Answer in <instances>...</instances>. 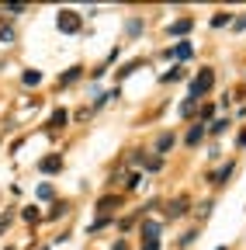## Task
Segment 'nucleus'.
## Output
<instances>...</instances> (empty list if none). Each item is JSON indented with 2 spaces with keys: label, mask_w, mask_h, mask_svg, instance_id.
Masks as SVG:
<instances>
[{
  "label": "nucleus",
  "mask_w": 246,
  "mask_h": 250,
  "mask_svg": "<svg viewBox=\"0 0 246 250\" xmlns=\"http://www.w3.org/2000/svg\"><path fill=\"white\" fill-rule=\"evenodd\" d=\"M118 205H121V202H118V198H111V195L97 202V208H101V212H111V208H118Z\"/></svg>",
  "instance_id": "6ab92c4d"
},
{
  "label": "nucleus",
  "mask_w": 246,
  "mask_h": 250,
  "mask_svg": "<svg viewBox=\"0 0 246 250\" xmlns=\"http://www.w3.org/2000/svg\"><path fill=\"white\" fill-rule=\"evenodd\" d=\"M38 170H42V174H59V170H63V156H59V153L42 156V160H38Z\"/></svg>",
  "instance_id": "7ed1b4c3"
},
{
  "label": "nucleus",
  "mask_w": 246,
  "mask_h": 250,
  "mask_svg": "<svg viewBox=\"0 0 246 250\" xmlns=\"http://www.w3.org/2000/svg\"><path fill=\"white\" fill-rule=\"evenodd\" d=\"M163 212H167V219H180V215H188V198H184V195H180V198H173Z\"/></svg>",
  "instance_id": "20e7f679"
},
{
  "label": "nucleus",
  "mask_w": 246,
  "mask_h": 250,
  "mask_svg": "<svg viewBox=\"0 0 246 250\" xmlns=\"http://www.w3.org/2000/svg\"><path fill=\"white\" fill-rule=\"evenodd\" d=\"M194 240H198V229H188V233H184V236H180V247H191Z\"/></svg>",
  "instance_id": "393cba45"
},
{
  "label": "nucleus",
  "mask_w": 246,
  "mask_h": 250,
  "mask_svg": "<svg viewBox=\"0 0 246 250\" xmlns=\"http://www.w3.org/2000/svg\"><path fill=\"white\" fill-rule=\"evenodd\" d=\"M232 170H236V164H226V167H222L219 174H215V177H211V184H226V181L232 177Z\"/></svg>",
  "instance_id": "ddd939ff"
},
{
  "label": "nucleus",
  "mask_w": 246,
  "mask_h": 250,
  "mask_svg": "<svg viewBox=\"0 0 246 250\" xmlns=\"http://www.w3.org/2000/svg\"><path fill=\"white\" fill-rule=\"evenodd\" d=\"M4 11H7V14H21V11H24V4H7Z\"/></svg>",
  "instance_id": "7c9ffc66"
},
{
  "label": "nucleus",
  "mask_w": 246,
  "mask_h": 250,
  "mask_svg": "<svg viewBox=\"0 0 246 250\" xmlns=\"http://www.w3.org/2000/svg\"><path fill=\"white\" fill-rule=\"evenodd\" d=\"M139 184H142V174H129V181H125V188H129V191H135Z\"/></svg>",
  "instance_id": "bb28decb"
},
{
  "label": "nucleus",
  "mask_w": 246,
  "mask_h": 250,
  "mask_svg": "<svg viewBox=\"0 0 246 250\" xmlns=\"http://www.w3.org/2000/svg\"><path fill=\"white\" fill-rule=\"evenodd\" d=\"M21 83H24V87H35V83H42V73H38V70H24V73H21Z\"/></svg>",
  "instance_id": "9d476101"
},
{
  "label": "nucleus",
  "mask_w": 246,
  "mask_h": 250,
  "mask_svg": "<svg viewBox=\"0 0 246 250\" xmlns=\"http://www.w3.org/2000/svg\"><path fill=\"white\" fill-rule=\"evenodd\" d=\"M11 219H14L11 212H0V236H4V233H7V226H11Z\"/></svg>",
  "instance_id": "a878e982"
},
{
  "label": "nucleus",
  "mask_w": 246,
  "mask_h": 250,
  "mask_svg": "<svg viewBox=\"0 0 246 250\" xmlns=\"http://www.w3.org/2000/svg\"><path fill=\"white\" fill-rule=\"evenodd\" d=\"M139 66H142V62H139V59H132V62H129V66H121V70H118V77H129V73H135Z\"/></svg>",
  "instance_id": "b1692460"
},
{
  "label": "nucleus",
  "mask_w": 246,
  "mask_h": 250,
  "mask_svg": "<svg viewBox=\"0 0 246 250\" xmlns=\"http://www.w3.org/2000/svg\"><path fill=\"white\" fill-rule=\"evenodd\" d=\"M111 250H129V243H125V240H118V243H114Z\"/></svg>",
  "instance_id": "473e14b6"
},
{
  "label": "nucleus",
  "mask_w": 246,
  "mask_h": 250,
  "mask_svg": "<svg viewBox=\"0 0 246 250\" xmlns=\"http://www.w3.org/2000/svg\"><path fill=\"white\" fill-rule=\"evenodd\" d=\"M139 250H160V240H146V243H142Z\"/></svg>",
  "instance_id": "c756f323"
},
{
  "label": "nucleus",
  "mask_w": 246,
  "mask_h": 250,
  "mask_svg": "<svg viewBox=\"0 0 246 250\" xmlns=\"http://www.w3.org/2000/svg\"><path fill=\"white\" fill-rule=\"evenodd\" d=\"M236 143H239V146L246 149V132H239V139H236Z\"/></svg>",
  "instance_id": "72a5a7b5"
},
{
  "label": "nucleus",
  "mask_w": 246,
  "mask_h": 250,
  "mask_svg": "<svg viewBox=\"0 0 246 250\" xmlns=\"http://www.w3.org/2000/svg\"><path fill=\"white\" fill-rule=\"evenodd\" d=\"M139 31H142V21L132 18V21H129V35H139Z\"/></svg>",
  "instance_id": "cd10ccee"
},
{
  "label": "nucleus",
  "mask_w": 246,
  "mask_h": 250,
  "mask_svg": "<svg viewBox=\"0 0 246 250\" xmlns=\"http://www.w3.org/2000/svg\"><path fill=\"white\" fill-rule=\"evenodd\" d=\"M66 122H70V115H66L63 108H56V111H52V118H49V125H52V129H63Z\"/></svg>",
  "instance_id": "1a4fd4ad"
},
{
  "label": "nucleus",
  "mask_w": 246,
  "mask_h": 250,
  "mask_svg": "<svg viewBox=\"0 0 246 250\" xmlns=\"http://www.w3.org/2000/svg\"><path fill=\"white\" fill-rule=\"evenodd\" d=\"M7 250H14V247H7Z\"/></svg>",
  "instance_id": "f704fd0d"
},
{
  "label": "nucleus",
  "mask_w": 246,
  "mask_h": 250,
  "mask_svg": "<svg viewBox=\"0 0 246 250\" xmlns=\"http://www.w3.org/2000/svg\"><path fill=\"white\" fill-rule=\"evenodd\" d=\"M146 240H160V233H163V226L160 223H152V219H146V223H142V229H139Z\"/></svg>",
  "instance_id": "0eeeda50"
},
{
  "label": "nucleus",
  "mask_w": 246,
  "mask_h": 250,
  "mask_svg": "<svg viewBox=\"0 0 246 250\" xmlns=\"http://www.w3.org/2000/svg\"><path fill=\"white\" fill-rule=\"evenodd\" d=\"M191 28H194V18H177V21L167 28V35H188Z\"/></svg>",
  "instance_id": "39448f33"
},
{
  "label": "nucleus",
  "mask_w": 246,
  "mask_h": 250,
  "mask_svg": "<svg viewBox=\"0 0 246 250\" xmlns=\"http://www.w3.org/2000/svg\"><path fill=\"white\" fill-rule=\"evenodd\" d=\"M56 28L63 31V35H76L80 31V14L76 11H59L56 14Z\"/></svg>",
  "instance_id": "f03ea898"
},
{
  "label": "nucleus",
  "mask_w": 246,
  "mask_h": 250,
  "mask_svg": "<svg viewBox=\"0 0 246 250\" xmlns=\"http://www.w3.org/2000/svg\"><path fill=\"white\" fill-rule=\"evenodd\" d=\"M211 87H215V70H208V66H205V70H198V77L191 80V98L198 101L201 94H208Z\"/></svg>",
  "instance_id": "f257e3e1"
},
{
  "label": "nucleus",
  "mask_w": 246,
  "mask_h": 250,
  "mask_svg": "<svg viewBox=\"0 0 246 250\" xmlns=\"http://www.w3.org/2000/svg\"><path fill=\"white\" fill-rule=\"evenodd\" d=\"M205 139V125H191V132H188V146H198Z\"/></svg>",
  "instance_id": "f8f14e48"
},
{
  "label": "nucleus",
  "mask_w": 246,
  "mask_h": 250,
  "mask_svg": "<svg viewBox=\"0 0 246 250\" xmlns=\"http://www.w3.org/2000/svg\"><path fill=\"white\" fill-rule=\"evenodd\" d=\"M167 56H177V59H191V56H194V45H191V42H177L173 49H167Z\"/></svg>",
  "instance_id": "423d86ee"
},
{
  "label": "nucleus",
  "mask_w": 246,
  "mask_h": 250,
  "mask_svg": "<svg viewBox=\"0 0 246 250\" xmlns=\"http://www.w3.org/2000/svg\"><path fill=\"white\" fill-rule=\"evenodd\" d=\"M226 125H229V118H219V122H211V125H208V132H211V136H219V132H226Z\"/></svg>",
  "instance_id": "412c9836"
},
{
  "label": "nucleus",
  "mask_w": 246,
  "mask_h": 250,
  "mask_svg": "<svg viewBox=\"0 0 246 250\" xmlns=\"http://www.w3.org/2000/svg\"><path fill=\"white\" fill-rule=\"evenodd\" d=\"M194 104H198L194 98H188V101H180V115H184V118H188V115H194Z\"/></svg>",
  "instance_id": "4be33fe9"
},
{
  "label": "nucleus",
  "mask_w": 246,
  "mask_h": 250,
  "mask_svg": "<svg viewBox=\"0 0 246 250\" xmlns=\"http://www.w3.org/2000/svg\"><path fill=\"white\" fill-rule=\"evenodd\" d=\"M160 80H163V83H170V80H184V66H173V70H167Z\"/></svg>",
  "instance_id": "f3484780"
},
{
  "label": "nucleus",
  "mask_w": 246,
  "mask_h": 250,
  "mask_svg": "<svg viewBox=\"0 0 246 250\" xmlns=\"http://www.w3.org/2000/svg\"><path fill=\"white\" fill-rule=\"evenodd\" d=\"M232 28H236V31H243V28H246V14H239V18L232 21Z\"/></svg>",
  "instance_id": "2f4dec72"
},
{
  "label": "nucleus",
  "mask_w": 246,
  "mask_h": 250,
  "mask_svg": "<svg viewBox=\"0 0 246 250\" xmlns=\"http://www.w3.org/2000/svg\"><path fill=\"white\" fill-rule=\"evenodd\" d=\"M173 149V132H160V139H156V156H163V153H170Z\"/></svg>",
  "instance_id": "6e6552de"
},
{
  "label": "nucleus",
  "mask_w": 246,
  "mask_h": 250,
  "mask_svg": "<svg viewBox=\"0 0 246 250\" xmlns=\"http://www.w3.org/2000/svg\"><path fill=\"white\" fill-rule=\"evenodd\" d=\"M142 167H146V170H160V167H163V156H149Z\"/></svg>",
  "instance_id": "5701e85b"
},
{
  "label": "nucleus",
  "mask_w": 246,
  "mask_h": 250,
  "mask_svg": "<svg viewBox=\"0 0 246 250\" xmlns=\"http://www.w3.org/2000/svg\"><path fill=\"white\" fill-rule=\"evenodd\" d=\"M66 212H70V202H56V205L49 208V215H45V219H63Z\"/></svg>",
  "instance_id": "9b49d317"
},
{
  "label": "nucleus",
  "mask_w": 246,
  "mask_h": 250,
  "mask_svg": "<svg viewBox=\"0 0 246 250\" xmlns=\"http://www.w3.org/2000/svg\"><path fill=\"white\" fill-rule=\"evenodd\" d=\"M38 198H52V184H42L38 188Z\"/></svg>",
  "instance_id": "c85d7f7f"
},
{
  "label": "nucleus",
  "mask_w": 246,
  "mask_h": 250,
  "mask_svg": "<svg viewBox=\"0 0 246 250\" xmlns=\"http://www.w3.org/2000/svg\"><path fill=\"white\" fill-rule=\"evenodd\" d=\"M232 21V14H226V11H219V14H215L211 18V28H222V24H229Z\"/></svg>",
  "instance_id": "aec40b11"
},
{
  "label": "nucleus",
  "mask_w": 246,
  "mask_h": 250,
  "mask_svg": "<svg viewBox=\"0 0 246 250\" xmlns=\"http://www.w3.org/2000/svg\"><path fill=\"white\" fill-rule=\"evenodd\" d=\"M0 42H4V45L14 42V28H11V24H0Z\"/></svg>",
  "instance_id": "a211bd4d"
},
{
  "label": "nucleus",
  "mask_w": 246,
  "mask_h": 250,
  "mask_svg": "<svg viewBox=\"0 0 246 250\" xmlns=\"http://www.w3.org/2000/svg\"><path fill=\"white\" fill-rule=\"evenodd\" d=\"M21 219H24V223H38V219H42L38 205H28V208H21Z\"/></svg>",
  "instance_id": "4468645a"
},
{
  "label": "nucleus",
  "mask_w": 246,
  "mask_h": 250,
  "mask_svg": "<svg viewBox=\"0 0 246 250\" xmlns=\"http://www.w3.org/2000/svg\"><path fill=\"white\" fill-rule=\"evenodd\" d=\"M118 94H121V90H118V87H111V90H104V94H101V98H97V101H94V108H104V104H108V101H114V98H118Z\"/></svg>",
  "instance_id": "2eb2a0df"
},
{
  "label": "nucleus",
  "mask_w": 246,
  "mask_h": 250,
  "mask_svg": "<svg viewBox=\"0 0 246 250\" xmlns=\"http://www.w3.org/2000/svg\"><path fill=\"white\" fill-rule=\"evenodd\" d=\"M80 73H83V66H70L63 77H59V83H73V80H80Z\"/></svg>",
  "instance_id": "dca6fc26"
}]
</instances>
